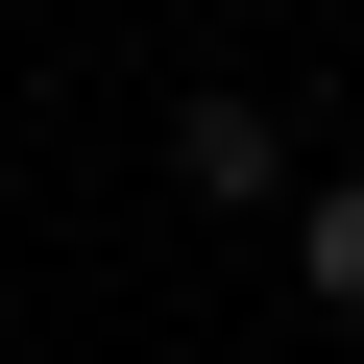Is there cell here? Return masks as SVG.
Here are the masks:
<instances>
[{
	"mask_svg": "<svg viewBox=\"0 0 364 364\" xmlns=\"http://www.w3.org/2000/svg\"><path fill=\"white\" fill-rule=\"evenodd\" d=\"M170 195H195V219H291V122L219 73V97H170Z\"/></svg>",
	"mask_w": 364,
	"mask_h": 364,
	"instance_id": "obj_1",
	"label": "cell"
},
{
	"mask_svg": "<svg viewBox=\"0 0 364 364\" xmlns=\"http://www.w3.org/2000/svg\"><path fill=\"white\" fill-rule=\"evenodd\" d=\"M291 291L364 316V170H291Z\"/></svg>",
	"mask_w": 364,
	"mask_h": 364,
	"instance_id": "obj_2",
	"label": "cell"
},
{
	"mask_svg": "<svg viewBox=\"0 0 364 364\" xmlns=\"http://www.w3.org/2000/svg\"><path fill=\"white\" fill-rule=\"evenodd\" d=\"M219 25H291V0H219Z\"/></svg>",
	"mask_w": 364,
	"mask_h": 364,
	"instance_id": "obj_3",
	"label": "cell"
}]
</instances>
